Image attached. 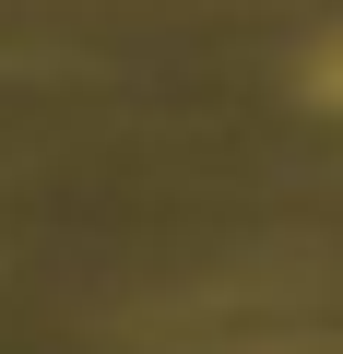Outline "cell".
<instances>
[{"label":"cell","mask_w":343,"mask_h":354,"mask_svg":"<svg viewBox=\"0 0 343 354\" xmlns=\"http://www.w3.org/2000/svg\"><path fill=\"white\" fill-rule=\"evenodd\" d=\"M308 106H343V36H331V48H308Z\"/></svg>","instance_id":"6da1fadb"}]
</instances>
